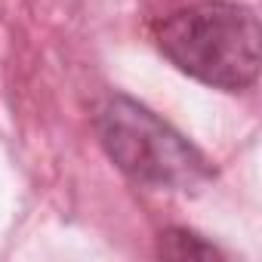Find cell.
<instances>
[{
    "instance_id": "cell-3",
    "label": "cell",
    "mask_w": 262,
    "mask_h": 262,
    "mask_svg": "<svg viewBox=\"0 0 262 262\" xmlns=\"http://www.w3.org/2000/svg\"><path fill=\"white\" fill-rule=\"evenodd\" d=\"M161 256H170V259H216L222 253L188 228H170V231L161 234Z\"/></svg>"
},
{
    "instance_id": "cell-2",
    "label": "cell",
    "mask_w": 262,
    "mask_h": 262,
    "mask_svg": "<svg viewBox=\"0 0 262 262\" xmlns=\"http://www.w3.org/2000/svg\"><path fill=\"white\" fill-rule=\"evenodd\" d=\"M108 158L133 182L188 191L213 176L210 161L151 108L129 96H111L96 117Z\"/></svg>"
},
{
    "instance_id": "cell-1",
    "label": "cell",
    "mask_w": 262,
    "mask_h": 262,
    "mask_svg": "<svg viewBox=\"0 0 262 262\" xmlns=\"http://www.w3.org/2000/svg\"><path fill=\"white\" fill-rule=\"evenodd\" d=\"M161 53L188 77L216 90H247L259 77V16L244 4L201 0L155 25Z\"/></svg>"
}]
</instances>
